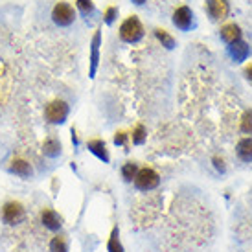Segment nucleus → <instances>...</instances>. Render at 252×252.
I'll use <instances>...</instances> for the list:
<instances>
[{
  "label": "nucleus",
  "instance_id": "f257e3e1",
  "mask_svg": "<svg viewBox=\"0 0 252 252\" xmlns=\"http://www.w3.org/2000/svg\"><path fill=\"white\" fill-rule=\"evenodd\" d=\"M70 116V105L64 99H52L48 105L44 107V120L50 126H63Z\"/></svg>",
  "mask_w": 252,
  "mask_h": 252
},
{
  "label": "nucleus",
  "instance_id": "f03ea898",
  "mask_svg": "<svg viewBox=\"0 0 252 252\" xmlns=\"http://www.w3.org/2000/svg\"><path fill=\"white\" fill-rule=\"evenodd\" d=\"M26 219V208L19 201H6L0 208V221L6 226H17Z\"/></svg>",
  "mask_w": 252,
  "mask_h": 252
},
{
  "label": "nucleus",
  "instance_id": "7ed1b4c3",
  "mask_svg": "<svg viewBox=\"0 0 252 252\" xmlns=\"http://www.w3.org/2000/svg\"><path fill=\"white\" fill-rule=\"evenodd\" d=\"M120 39L127 44H136L144 39V26L138 17H127L120 26Z\"/></svg>",
  "mask_w": 252,
  "mask_h": 252
},
{
  "label": "nucleus",
  "instance_id": "20e7f679",
  "mask_svg": "<svg viewBox=\"0 0 252 252\" xmlns=\"http://www.w3.org/2000/svg\"><path fill=\"white\" fill-rule=\"evenodd\" d=\"M133 182L134 188L138 189V191L147 193V191H153V189L160 186V175L153 168H140Z\"/></svg>",
  "mask_w": 252,
  "mask_h": 252
},
{
  "label": "nucleus",
  "instance_id": "39448f33",
  "mask_svg": "<svg viewBox=\"0 0 252 252\" xmlns=\"http://www.w3.org/2000/svg\"><path fill=\"white\" fill-rule=\"evenodd\" d=\"M52 21L59 28H68L76 21V11L68 2H57L52 9Z\"/></svg>",
  "mask_w": 252,
  "mask_h": 252
},
{
  "label": "nucleus",
  "instance_id": "423d86ee",
  "mask_svg": "<svg viewBox=\"0 0 252 252\" xmlns=\"http://www.w3.org/2000/svg\"><path fill=\"white\" fill-rule=\"evenodd\" d=\"M171 21H173V26H175L177 30L189 32V30L195 26V15H193V11H191L188 6H181L173 11Z\"/></svg>",
  "mask_w": 252,
  "mask_h": 252
},
{
  "label": "nucleus",
  "instance_id": "0eeeda50",
  "mask_svg": "<svg viewBox=\"0 0 252 252\" xmlns=\"http://www.w3.org/2000/svg\"><path fill=\"white\" fill-rule=\"evenodd\" d=\"M41 224L50 232H61L63 228V216L54 208H42L41 210Z\"/></svg>",
  "mask_w": 252,
  "mask_h": 252
},
{
  "label": "nucleus",
  "instance_id": "6e6552de",
  "mask_svg": "<svg viewBox=\"0 0 252 252\" xmlns=\"http://www.w3.org/2000/svg\"><path fill=\"white\" fill-rule=\"evenodd\" d=\"M99 46H101V28H98L94 32L91 41V66H89V77L94 79L96 77V72H98V64H99Z\"/></svg>",
  "mask_w": 252,
  "mask_h": 252
},
{
  "label": "nucleus",
  "instance_id": "1a4fd4ad",
  "mask_svg": "<svg viewBox=\"0 0 252 252\" xmlns=\"http://www.w3.org/2000/svg\"><path fill=\"white\" fill-rule=\"evenodd\" d=\"M7 171L11 175L19 177V179H24V181H30L33 177V173H35L33 166L28 160H24V158H13V160L9 162V166H7Z\"/></svg>",
  "mask_w": 252,
  "mask_h": 252
},
{
  "label": "nucleus",
  "instance_id": "9d476101",
  "mask_svg": "<svg viewBox=\"0 0 252 252\" xmlns=\"http://www.w3.org/2000/svg\"><path fill=\"white\" fill-rule=\"evenodd\" d=\"M206 11L212 17V21H223L230 11L228 0H206Z\"/></svg>",
  "mask_w": 252,
  "mask_h": 252
},
{
  "label": "nucleus",
  "instance_id": "9b49d317",
  "mask_svg": "<svg viewBox=\"0 0 252 252\" xmlns=\"http://www.w3.org/2000/svg\"><path fill=\"white\" fill-rule=\"evenodd\" d=\"M87 149L91 151L98 160H101L103 164H109L111 162V155H109V149H107V144L99 138H92V140L87 142Z\"/></svg>",
  "mask_w": 252,
  "mask_h": 252
},
{
  "label": "nucleus",
  "instance_id": "f8f14e48",
  "mask_svg": "<svg viewBox=\"0 0 252 252\" xmlns=\"http://www.w3.org/2000/svg\"><path fill=\"white\" fill-rule=\"evenodd\" d=\"M228 54H230L232 61H236V63H243L247 57L251 56V46L247 44L245 41H236L228 44Z\"/></svg>",
  "mask_w": 252,
  "mask_h": 252
},
{
  "label": "nucleus",
  "instance_id": "ddd939ff",
  "mask_svg": "<svg viewBox=\"0 0 252 252\" xmlns=\"http://www.w3.org/2000/svg\"><path fill=\"white\" fill-rule=\"evenodd\" d=\"M61 153H63V146H61V142L57 140L56 136H50V138L44 140V144H42V155L46 158L56 160V158L61 157Z\"/></svg>",
  "mask_w": 252,
  "mask_h": 252
},
{
  "label": "nucleus",
  "instance_id": "4468645a",
  "mask_svg": "<svg viewBox=\"0 0 252 252\" xmlns=\"http://www.w3.org/2000/svg\"><path fill=\"white\" fill-rule=\"evenodd\" d=\"M219 35L223 39L226 44H232V42H236L241 39V28H239L236 22H230V24H224L221 32H219Z\"/></svg>",
  "mask_w": 252,
  "mask_h": 252
},
{
  "label": "nucleus",
  "instance_id": "2eb2a0df",
  "mask_svg": "<svg viewBox=\"0 0 252 252\" xmlns=\"http://www.w3.org/2000/svg\"><path fill=\"white\" fill-rule=\"evenodd\" d=\"M236 153H238V158L241 162H252V138L247 136V138H241L236 146Z\"/></svg>",
  "mask_w": 252,
  "mask_h": 252
},
{
  "label": "nucleus",
  "instance_id": "dca6fc26",
  "mask_svg": "<svg viewBox=\"0 0 252 252\" xmlns=\"http://www.w3.org/2000/svg\"><path fill=\"white\" fill-rule=\"evenodd\" d=\"M50 252H70V247H68V239L63 234H56L54 238L50 239L48 245Z\"/></svg>",
  "mask_w": 252,
  "mask_h": 252
},
{
  "label": "nucleus",
  "instance_id": "f3484780",
  "mask_svg": "<svg viewBox=\"0 0 252 252\" xmlns=\"http://www.w3.org/2000/svg\"><path fill=\"white\" fill-rule=\"evenodd\" d=\"M107 252H126L124 251V245L120 241V228L114 226L109 236V241H107Z\"/></svg>",
  "mask_w": 252,
  "mask_h": 252
},
{
  "label": "nucleus",
  "instance_id": "a211bd4d",
  "mask_svg": "<svg viewBox=\"0 0 252 252\" xmlns=\"http://www.w3.org/2000/svg\"><path fill=\"white\" fill-rule=\"evenodd\" d=\"M76 6H77V9H79V13L83 15L87 21L96 13V6H94L92 0H76Z\"/></svg>",
  "mask_w": 252,
  "mask_h": 252
},
{
  "label": "nucleus",
  "instance_id": "6ab92c4d",
  "mask_svg": "<svg viewBox=\"0 0 252 252\" xmlns=\"http://www.w3.org/2000/svg\"><path fill=\"white\" fill-rule=\"evenodd\" d=\"M155 37L158 39V42H160V44L166 50H173V48H175V39L169 35L166 30H160V28L155 30Z\"/></svg>",
  "mask_w": 252,
  "mask_h": 252
},
{
  "label": "nucleus",
  "instance_id": "aec40b11",
  "mask_svg": "<svg viewBox=\"0 0 252 252\" xmlns=\"http://www.w3.org/2000/svg\"><path fill=\"white\" fill-rule=\"evenodd\" d=\"M138 164L136 162H126L124 166H122V177H124V181L126 182H133L136 173H138Z\"/></svg>",
  "mask_w": 252,
  "mask_h": 252
},
{
  "label": "nucleus",
  "instance_id": "412c9836",
  "mask_svg": "<svg viewBox=\"0 0 252 252\" xmlns=\"http://www.w3.org/2000/svg\"><path fill=\"white\" fill-rule=\"evenodd\" d=\"M147 140V133H146V127L138 124V126L133 129V144L134 146H144Z\"/></svg>",
  "mask_w": 252,
  "mask_h": 252
},
{
  "label": "nucleus",
  "instance_id": "4be33fe9",
  "mask_svg": "<svg viewBox=\"0 0 252 252\" xmlns=\"http://www.w3.org/2000/svg\"><path fill=\"white\" fill-rule=\"evenodd\" d=\"M239 129H241V133L252 134V109H249V111L243 112V116H241V126H239Z\"/></svg>",
  "mask_w": 252,
  "mask_h": 252
},
{
  "label": "nucleus",
  "instance_id": "5701e85b",
  "mask_svg": "<svg viewBox=\"0 0 252 252\" xmlns=\"http://www.w3.org/2000/svg\"><path fill=\"white\" fill-rule=\"evenodd\" d=\"M116 17H118V7L116 6H111L105 9V13H103V21H105L107 26H111L112 22L116 21Z\"/></svg>",
  "mask_w": 252,
  "mask_h": 252
},
{
  "label": "nucleus",
  "instance_id": "b1692460",
  "mask_svg": "<svg viewBox=\"0 0 252 252\" xmlns=\"http://www.w3.org/2000/svg\"><path fill=\"white\" fill-rule=\"evenodd\" d=\"M127 136H129V134L127 133H124V131H118V133L114 134V144H116V146H127Z\"/></svg>",
  "mask_w": 252,
  "mask_h": 252
},
{
  "label": "nucleus",
  "instance_id": "393cba45",
  "mask_svg": "<svg viewBox=\"0 0 252 252\" xmlns=\"http://www.w3.org/2000/svg\"><path fill=\"white\" fill-rule=\"evenodd\" d=\"M212 164H214V168H216L219 173H224V171H226L223 158H219V157H214V158H212Z\"/></svg>",
  "mask_w": 252,
  "mask_h": 252
},
{
  "label": "nucleus",
  "instance_id": "a878e982",
  "mask_svg": "<svg viewBox=\"0 0 252 252\" xmlns=\"http://www.w3.org/2000/svg\"><path fill=\"white\" fill-rule=\"evenodd\" d=\"M243 74H245L247 81H249V83L252 85V64H249V66H247V68H245V72H243Z\"/></svg>",
  "mask_w": 252,
  "mask_h": 252
},
{
  "label": "nucleus",
  "instance_id": "bb28decb",
  "mask_svg": "<svg viewBox=\"0 0 252 252\" xmlns=\"http://www.w3.org/2000/svg\"><path fill=\"white\" fill-rule=\"evenodd\" d=\"M72 144H74V146H79V140H77L76 129H72Z\"/></svg>",
  "mask_w": 252,
  "mask_h": 252
},
{
  "label": "nucleus",
  "instance_id": "cd10ccee",
  "mask_svg": "<svg viewBox=\"0 0 252 252\" xmlns=\"http://www.w3.org/2000/svg\"><path fill=\"white\" fill-rule=\"evenodd\" d=\"M131 2H134V4H136V6H142V4H146L147 0H131Z\"/></svg>",
  "mask_w": 252,
  "mask_h": 252
}]
</instances>
